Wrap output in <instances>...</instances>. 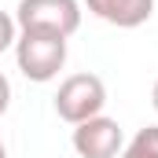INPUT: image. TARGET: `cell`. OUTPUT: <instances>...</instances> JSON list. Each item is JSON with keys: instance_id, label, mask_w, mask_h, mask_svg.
<instances>
[{"instance_id": "obj_1", "label": "cell", "mask_w": 158, "mask_h": 158, "mask_svg": "<svg viewBox=\"0 0 158 158\" xmlns=\"http://www.w3.org/2000/svg\"><path fill=\"white\" fill-rule=\"evenodd\" d=\"M15 63L30 81H44L59 77L63 63H66V37L59 33H40V30H22L15 40Z\"/></svg>"}, {"instance_id": "obj_2", "label": "cell", "mask_w": 158, "mask_h": 158, "mask_svg": "<svg viewBox=\"0 0 158 158\" xmlns=\"http://www.w3.org/2000/svg\"><path fill=\"white\" fill-rule=\"evenodd\" d=\"M15 26L19 30H40V33L74 37L81 26V4L77 0H19Z\"/></svg>"}, {"instance_id": "obj_3", "label": "cell", "mask_w": 158, "mask_h": 158, "mask_svg": "<svg viewBox=\"0 0 158 158\" xmlns=\"http://www.w3.org/2000/svg\"><path fill=\"white\" fill-rule=\"evenodd\" d=\"M103 103H107V88L96 74H70L55 92V114L70 125L96 118L103 110Z\"/></svg>"}, {"instance_id": "obj_4", "label": "cell", "mask_w": 158, "mask_h": 158, "mask_svg": "<svg viewBox=\"0 0 158 158\" xmlns=\"http://www.w3.org/2000/svg\"><path fill=\"white\" fill-rule=\"evenodd\" d=\"M121 143H125L121 125L110 121V118H103V114L74 125V151L81 158H114L121 151Z\"/></svg>"}, {"instance_id": "obj_5", "label": "cell", "mask_w": 158, "mask_h": 158, "mask_svg": "<svg viewBox=\"0 0 158 158\" xmlns=\"http://www.w3.org/2000/svg\"><path fill=\"white\" fill-rule=\"evenodd\" d=\"M88 11L118 30H136L155 15V0H85Z\"/></svg>"}, {"instance_id": "obj_6", "label": "cell", "mask_w": 158, "mask_h": 158, "mask_svg": "<svg viewBox=\"0 0 158 158\" xmlns=\"http://www.w3.org/2000/svg\"><path fill=\"white\" fill-rule=\"evenodd\" d=\"M121 158H158V125L140 129V132L129 140V147L121 151Z\"/></svg>"}, {"instance_id": "obj_7", "label": "cell", "mask_w": 158, "mask_h": 158, "mask_svg": "<svg viewBox=\"0 0 158 158\" xmlns=\"http://www.w3.org/2000/svg\"><path fill=\"white\" fill-rule=\"evenodd\" d=\"M15 19L7 15V11H0V52H7L11 44H15Z\"/></svg>"}, {"instance_id": "obj_8", "label": "cell", "mask_w": 158, "mask_h": 158, "mask_svg": "<svg viewBox=\"0 0 158 158\" xmlns=\"http://www.w3.org/2000/svg\"><path fill=\"white\" fill-rule=\"evenodd\" d=\"M7 107H11V85H7L4 74H0V118L7 114Z\"/></svg>"}, {"instance_id": "obj_9", "label": "cell", "mask_w": 158, "mask_h": 158, "mask_svg": "<svg viewBox=\"0 0 158 158\" xmlns=\"http://www.w3.org/2000/svg\"><path fill=\"white\" fill-rule=\"evenodd\" d=\"M151 99H155V110H158V81H155V92H151Z\"/></svg>"}, {"instance_id": "obj_10", "label": "cell", "mask_w": 158, "mask_h": 158, "mask_svg": "<svg viewBox=\"0 0 158 158\" xmlns=\"http://www.w3.org/2000/svg\"><path fill=\"white\" fill-rule=\"evenodd\" d=\"M0 158H7V151H4V143H0Z\"/></svg>"}]
</instances>
